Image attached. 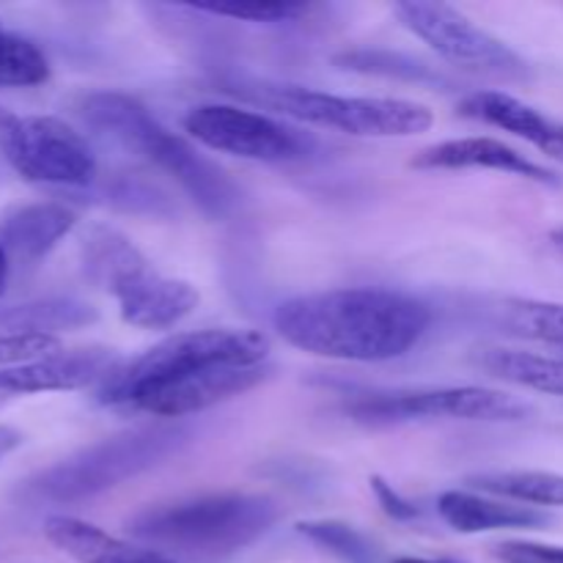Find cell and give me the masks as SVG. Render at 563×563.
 I'll return each instance as SVG.
<instances>
[{
    "label": "cell",
    "instance_id": "cell-1",
    "mask_svg": "<svg viewBox=\"0 0 563 563\" xmlns=\"http://www.w3.org/2000/svg\"><path fill=\"white\" fill-rule=\"evenodd\" d=\"M273 324L286 344L330 361L383 363L407 355L427 335L432 308L377 286L317 291L280 302Z\"/></svg>",
    "mask_w": 563,
    "mask_h": 563
},
{
    "label": "cell",
    "instance_id": "cell-2",
    "mask_svg": "<svg viewBox=\"0 0 563 563\" xmlns=\"http://www.w3.org/2000/svg\"><path fill=\"white\" fill-rule=\"evenodd\" d=\"M80 113L86 124L104 132L126 152L141 154L152 165L176 179L181 190L198 203L207 218L225 220L240 207V187L229 179L220 165L203 157L185 137L174 135L168 126L159 124L146 104L121 91L88 93L80 102Z\"/></svg>",
    "mask_w": 563,
    "mask_h": 563
},
{
    "label": "cell",
    "instance_id": "cell-3",
    "mask_svg": "<svg viewBox=\"0 0 563 563\" xmlns=\"http://www.w3.org/2000/svg\"><path fill=\"white\" fill-rule=\"evenodd\" d=\"M280 520L278 500L256 493H209L152 506L126 531L154 548L190 555H234L267 537Z\"/></svg>",
    "mask_w": 563,
    "mask_h": 563
},
{
    "label": "cell",
    "instance_id": "cell-4",
    "mask_svg": "<svg viewBox=\"0 0 563 563\" xmlns=\"http://www.w3.org/2000/svg\"><path fill=\"white\" fill-rule=\"evenodd\" d=\"M196 438L185 423H154L113 434L31 478L25 493L44 504H80L176 456Z\"/></svg>",
    "mask_w": 563,
    "mask_h": 563
},
{
    "label": "cell",
    "instance_id": "cell-5",
    "mask_svg": "<svg viewBox=\"0 0 563 563\" xmlns=\"http://www.w3.org/2000/svg\"><path fill=\"white\" fill-rule=\"evenodd\" d=\"M82 267L91 284L119 302L126 324L141 330H168L198 306L196 286L157 273L135 242L110 225H93L82 242Z\"/></svg>",
    "mask_w": 563,
    "mask_h": 563
},
{
    "label": "cell",
    "instance_id": "cell-6",
    "mask_svg": "<svg viewBox=\"0 0 563 563\" xmlns=\"http://www.w3.org/2000/svg\"><path fill=\"white\" fill-rule=\"evenodd\" d=\"M269 339L247 328H209L174 333L135 361L119 363L113 374L99 383L97 401L115 410H126L132 399L157 385L190 377L214 366H264Z\"/></svg>",
    "mask_w": 563,
    "mask_h": 563
},
{
    "label": "cell",
    "instance_id": "cell-7",
    "mask_svg": "<svg viewBox=\"0 0 563 563\" xmlns=\"http://www.w3.org/2000/svg\"><path fill=\"white\" fill-rule=\"evenodd\" d=\"M242 93L278 113L313 126L357 137H410L434 124V113L421 102L388 97H341L302 86H247Z\"/></svg>",
    "mask_w": 563,
    "mask_h": 563
},
{
    "label": "cell",
    "instance_id": "cell-8",
    "mask_svg": "<svg viewBox=\"0 0 563 563\" xmlns=\"http://www.w3.org/2000/svg\"><path fill=\"white\" fill-rule=\"evenodd\" d=\"M0 152L27 181L86 187L97 176L91 143L58 115H11L0 108Z\"/></svg>",
    "mask_w": 563,
    "mask_h": 563
},
{
    "label": "cell",
    "instance_id": "cell-9",
    "mask_svg": "<svg viewBox=\"0 0 563 563\" xmlns=\"http://www.w3.org/2000/svg\"><path fill=\"white\" fill-rule=\"evenodd\" d=\"M346 416L368 427H396L412 421H522L531 407L504 390L460 385V388H416L357 396L346 405Z\"/></svg>",
    "mask_w": 563,
    "mask_h": 563
},
{
    "label": "cell",
    "instance_id": "cell-10",
    "mask_svg": "<svg viewBox=\"0 0 563 563\" xmlns=\"http://www.w3.org/2000/svg\"><path fill=\"white\" fill-rule=\"evenodd\" d=\"M394 11L405 22L407 31L416 33L434 53L460 69L495 77V80H526L531 75L526 60L509 44L495 38L493 33L451 5L405 0V3H396Z\"/></svg>",
    "mask_w": 563,
    "mask_h": 563
},
{
    "label": "cell",
    "instance_id": "cell-11",
    "mask_svg": "<svg viewBox=\"0 0 563 563\" xmlns=\"http://www.w3.org/2000/svg\"><path fill=\"white\" fill-rule=\"evenodd\" d=\"M185 130L212 152L258 163H295L311 157L317 148V141L306 132L236 104H198L185 115Z\"/></svg>",
    "mask_w": 563,
    "mask_h": 563
},
{
    "label": "cell",
    "instance_id": "cell-12",
    "mask_svg": "<svg viewBox=\"0 0 563 563\" xmlns=\"http://www.w3.org/2000/svg\"><path fill=\"white\" fill-rule=\"evenodd\" d=\"M273 374V368L264 366H214L203 368V372L190 374V377L174 379V383L157 385V388L146 390L126 410L146 412V416L163 418V421H174V418L192 416L207 407L220 405L225 399L247 394L251 388L262 385L264 379Z\"/></svg>",
    "mask_w": 563,
    "mask_h": 563
},
{
    "label": "cell",
    "instance_id": "cell-13",
    "mask_svg": "<svg viewBox=\"0 0 563 563\" xmlns=\"http://www.w3.org/2000/svg\"><path fill=\"white\" fill-rule=\"evenodd\" d=\"M119 363V355L108 346H88V350L71 352L60 350L55 355L38 357V361L0 368V399L99 385L108 374H113Z\"/></svg>",
    "mask_w": 563,
    "mask_h": 563
},
{
    "label": "cell",
    "instance_id": "cell-14",
    "mask_svg": "<svg viewBox=\"0 0 563 563\" xmlns=\"http://www.w3.org/2000/svg\"><path fill=\"white\" fill-rule=\"evenodd\" d=\"M412 168L421 170H504V174L520 176V179L537 181V185L561 187L563 179L555 170L533 163L531 157L511 148L509 143L495 137H456V141L434 143L421 148L412 157Z\"/></svg>",
    "mask_w": 563,
    "mask_h": 563
},
{
    "label": "cell",
    "instance_id": "cell-15",
    "mask_svg": "<svg viewBox=\"0 0 563 563\" xmlns=\"http://www.w3.org/2000/svg\"><path fill=\"white\" fill-rule=\"evenodd\" d=\"M460 113L473 121H484V124L511 132V135L533 143L548 157L563 163V121L531 108L511 93L476 91L462 99Z\"/></svg>",
    "mask_w": 563,
    "mask_h": 563
},
{
    "label": "cell",
    "instance_id": "cell-16",
    "mask_svg": "<svg viewBox=\"0 0 563 563\" xmlns=\"http://www.w3.org/2000/svg\"><path fill=\"white\" fill-rule=\"evenodd\" d=\"M77 223V214L58 201L22 203L0 220V242L9 258L33 264L47 256Z\"/></svg>",
    "mask_w": 563,
    "mask_h": 563
},
{
    "label": "cell",
    "instance_id": "cell-17",
    "mask_svg": "<svg viewBox=\"0 0 563 563\" xmlns=\"http://www.w3.org/2000/svg\"><path fill=\"white\" fill-rule=\"evenodd\" d=\"M44 537L80 563H179L159 550L137 548V544L115 539L102 528L82 522L77 517L53 515L44 520Z\"/></svg>",
    "mask_w": 563,
    "mask_h": 563
},
{
    "label": "cell",
    "instance_id": "cell-18",
    "mask_svg": "<svg viewBox=\"0 0 563 563\" xmlns=\"http://www.w3.org/2000/svg\"><path fill=\"white\" fill-rule=\"evenodd\" d=\"M438 515L449 528L460 533H484V531H509V528H544L550 522L548 515L531 509V506H515L506 500L482 498V495L449 489L438 498Z\"/></svg>",
    "mask_w": 563,
    "mask_h": 563
},
{
    "label": "cell",
    "instance_id": "cell-19",
    "mask_svg": "<svg viewBox=\"0 0 563 563\" xmlns=\"http://www.w3.org/2000/svg\"><path fill=\"white\" fill-rule=\"evenodd\" d=\"M99 319L97 308L71 297L22 302V306L0 308V335L44 333L55 335L60 330L88 328Z\"/></svg>",
    "mask_w": 563,
    "mask_h": 563
},
{
    "label": "cell",
    "instance_id": "cell-20",
    "mask_svg": "<svg viewBox=\"0 0 563 563\" xmlns=\"http://www.w3.org/2000/svg\"><path fill=\"white\" fill-rule=\"evenodd\" d=\"M478 366L493 377L548 396H563V357L522 350H484Z\"/></svg>",
    "mask_w": 563,
    "mask_h": 563
},
{
    "label": "cell",
    "instance_id": "cell-21",
    "mask_svg": "<svg viewBox=\"0 0 563 563\" xmlns=\"http://www.w3.org/2000/svg\"><path fill=\"white\" fill-rule=\"evenodd\" d=\"M471 487L533 506H563V476L548 471H493L465 478Z\"/></svg>",
    "mask_w": 563,
    "mask_h": 563
},
{
    "label": "cell",
    "instance_id": "cell-22",
    "mask_svg": "<svg viewBox=\"0 0 563 563\" xmlns=\"http://www.w3.org/2000/svg\"><path fill=\"white\" fill-rule=\"evenodd\" d=\"M498 319L500 328L509 330L511 335L563 346V302L511 297V300L500 302Z\"/></svg>",
    "mask_w": 563,
    "mask_h": 563
},
{
    "label": "cell",
    "instance_id": "cell-23",
    "mask_svg": "<svg viewBox=\"0 0 563 563\" xmlns=\"http://www.w3.org/2000/svg\"><path fill=\"white\" fill-rule=\"evenodd\" d=\"M297 531H300L308 542L328 550V553H333L335 559H341L344 563H388L385 561L383 550H379L366 533L346 526V522H339V520L300 522Z\"/></svg>",
    "mask_w": 563,
    "mask_h": 563
},
{
    "label": "cell",
    "instance_id": "cell-24",
    "mask_svg": "<svg viewBox=\"0 0 563 563\" xmlns=\"http://www.w3.org/2000/svg\"><path fill=\"white\" fill-rule=\"evenodd\" d=\"M47 77L49 64L42 49L0 22V86H42Z\"/></svg>",
    "mask_w": 563,
    "mask_h": 563
},
{
    "label": "cell",
    "instance_id": "cell-25",
    "mask_svg": "<svg viewBox=\"0 0 563 563\" xmlns=\"http://www.w3.org/2000/svg\"><path fill=\"white\" fill-rule=\"evenodd\" d=\"M190 9L245 22H289L306 14V5L300 3H192Z\"/></svg>",
    "mask_w": 563,
    "mask_h": 563
},
{
    "label": "cell",
    "instance_id": "cell-26",
    "mask_svg": "<svg viewBox=\"0 0 563 563\" xmlns=\"http://www.w3.org/2000/svg\"><path fill=\"white\" fill-rule=\"evenodd\" d=\"M58 335L44 333H25V335H0V368L20 366V363L38 361L60 352Z\"/></svg>",
    "mask_w": 563,
    "mask_h": 563
},
{
    "label": "cell",
    "instance_id": "cell-27",
    "mask_svg": "<svg viewBox=\"0 0 563 563\" xmlns=\"http://www.w3.org/2000/svg\"><path fill=\"white\" fill-rule=\"evenodd\" d=\"M504 563H563V548L533 542H506L498 548Z\"/></svg>",
    "mask_w": 563,
    "mask_h": 563
},
{
    "label": "cell",
    "instance_id": "cell-28",
    "mask_svg": "<svg viewBox=\"0 0 563 563\" xmlns=\"http://www.w3.org/2000/svg\"><path fill=\"white\" fill-rule=\"evenodd\" d=\"M368 484H372L374 495H377V504L383 506V511L388 517H394V520L399 522H410L416 520V517H421V509H418L412 500H407L401 493H396L394 484L385 482L383 476H372V482Z\"/></svg>",
    "mask_w": 563,
    "mask_h": 563
},
{
    "label": "cell",
    "instance_id": "cell-29",
    "mask_svg": "<svg viewBox=\"0 0 563 563\" xmlns=\"http://www.w3.org/2000/svg\"><path fill=\"white\" fill-rule=\"evenodd\" d=\"M22 432L20 429H14V427H3V423H0V460H3V456H9L11 451H16L22 445Z\"/></svg>",
    "mask_w": 563,
    "mask_h": 563
},
{
    "label": "cell",
    "instance_id": "cell-30",
    "mask_svg": "<svg viewBox=\"0 0 563 563\" xmlns=\"http://www.w3.org/2000/svg\"><path fill=\"white\" fill-rule=\"evenodd\" d=\"M5 284H9V253H5L3 242H0V297H3Z\"/></svg>",
    "mask_w": 563,
    "mask_h": 563
},
{
    "label": "cell",
    "instance_id": "cell-31",
    "mask_svg": "<svg viewBox=\"0 0 563 563\" xmlns=\"http://www.w3.org/2000/svg\"><path fill=\"white\" fill-rule=\"evenodd\" d=\"M390 563H467V561H460V559H396Z\"/></svg>",
    "mask_w": 563,
    "mask_h": 563
},
{
    "label": "cell",
    "instance_id": "cell-32",
    "mask_svg": "<svg viewBox=\"0 0 563 563\" xmlns=\"http://www.w3.org/2000/svg\"><path fill=\"white\" fill-rule=\"evenodd\" d=\"M550 240H553V245L563 253V225H561V229H555L553 234H550Z\"/></svg>",
    "mask_w": 563,
    "mask_h": 563
}]
</instances>
